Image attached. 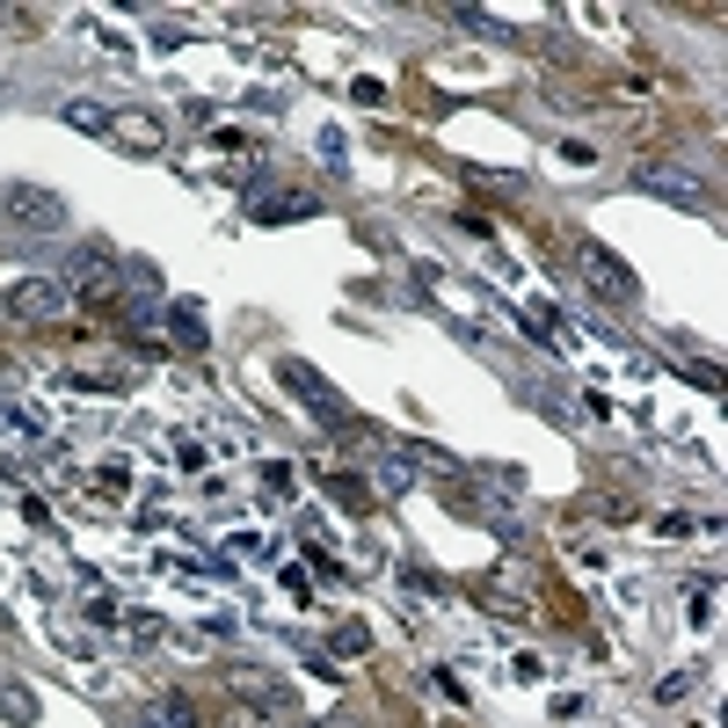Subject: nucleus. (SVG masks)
<instances>
[{"label": "nucleus", "mask_w": 728, "mask_h": 728, "mask_svg": "<svg viewBox=\"0 0 728 728\" xmlns=\"http://www.w3.org/2000/svg\"><path fill=\"white\" fill-rule=\"evenodd\" d=\"M248 205H256V219H262V226L313 219V211H321V205H313L306 190H284V183H262V175H256V190H248Z\"/></svg>", "instance_id": "nucleus-5"}, {"label": "nucleus", "mask_w": 728, "mask_h": 728, "mask_svg": "<svg viewBox=\"0 0 728 728\" xmlns=\"http://www.w3.org/2000/svg\"><path fill=\"white\" fill-rule=\"evenodd\" d=\"M379 488H386V496H401V488H408V459H386V467H379Z\"/></svg>", "instance_id": "nucleus-19"}, {"label": "nucleus", "mask_w": 728, "mask_h": 728, "mask_svg": "<svg viewBox=\"0 0 728 728\" xmlns=\"http://www.w3.org/2000/svg\"><path fill=\"white\" fill-rule=\"evenodd\" d=\"M693 685H699V670H670V677L656 685V699H663V707H677V699L693 693Z\"/></svg>", "instance_id": "nucleus-15"}, {"label": "nucleus", "mask_w": 728, "mask_h": 728, "mask_svg": "<svg viewBox=\"0 0 728 728\" xmlns=\"http://www.w3.org/2000/svg\"><path fill=\"white\" fill-rule=\"evenodd\" d=\"M0 219L8 226H22V233H66V197L59 190H44V183H8L0 190Z\"/></svg>", "instance_id": "nucleus-1"}, {"label": "nucleus", "mask_w": 728, "mask_h": 728, "mask_svg": "<svg viewBox=\"0 0 728 728\" xmlns=\"http://www.w3.org/2000/svg\"><path fill=\"white\" fill-rule=\"evenodd\" d=\"M110 139H117L124 154H160V146H168V124H160L154 110H117V117H110Z\"/></svg>", "instance_id": "nucleus-7"}, {"label": "nucleus", "mask_w": 728, "mask_h": 728, "mask_svg": "<svg viewBox=\"0 0 728 728\" xmlns=\"http://www.w3.org/2000/svg\"><path fill=\"white\" fill-rule=\"evenodd\" d=\"M73 306V292L59 278H22L15 292H8V321H30V329H44V321H59V313Z\"/></svg>", "instance_id": "nucleus-4"}, {"label": "nucleus", "mask_w": 728, "mask_h": 728, "mask_svg": "<svg viewBox=\"0 0 728 728\" xmlns=\"http://www.w3.org/2000/svg\"><path fill=\"white\" fill-rule=\"evenodd\" d=\"M459 30H481V37H518L510 22H496L488 8H459Z\"/></svg>", "instance_id": "nucleus-14"}, {"label": "nucleus", "mask_w": 728, "mask_h": 728, "mask_svg": "<svg viewBox=\"0 0 728 728\" xmlns=\"http://www.w3.org/2000/svg\"><path fill=\"white\" fill-rule=\"evenodd\" d=\"M132 728H168V721H160V714H139V721H132Z\"/></svg>", "instance_id": "nucleus-23"}, {"label": "nucleus", "mask_w": 728, "mask_h": 728, "mask_svg": "<svg viewBox=\"0 0 728 728\" xmlns=\"http://www.w3.org/2000/svg\"><path fill=\"white\" fill-rule=\"evenodd\" d=\"M714 620V583H693V626Z\"/></svg>", "instance_id": "nucleus-20"}, {"label": "nucleus", "mask_w": 728, "mask_h": 728, "mask_svg": "<svg viewBox=\"0 0 728 728\" xmlns=\"http://www.w3.org/2000/svg\"><path fill=\"white\" fill-rule=\"evenodd\" d=\"M0 721L8 728H37V693L22 677H0Z\"/></svg>", "instance_id": "nucleus-8"}, {"label": "nucleus", "mask_w": 728, "mask_h": 728, "mask_svg": "<svg viewBox=\"0 0 728 728\" xmlns=\"http://www.w3.org/2000/svg\"><path fill=\"white\" fill-rule=\"evenodd\" d=\"M160 634H168V626H160L154 612H132V620H124V642H132V648H154Z\"/></svg>", "instance_id": "nucleus-12"}, {"label": "nucleus", "mask_w": 728, "mask_h": 728, "mask_svg": "<svg viewBox=\"0 0 728 728\" xmlns=\"http://www.w3.org/2000/svg\"><path fill=\"white\" fill-rule=\"evenodd\" d=\"M59 117H66L73 132H110V110H103V103H81V95H73V103L59 110Z\"/></svg>", "instance_id": "nucleus-11"}, {"label": "nucleus", "mask_w": 728, "mask_h": 728, "mask_svg": "<svg viewBox=\"0 0 728 728\" xmlns=\"http://www.w3.org/2000/svg\"><path fill=\"white\" fill-rule=\"evenodd\" d=\"M160 721H168V728H197V699L190 693H168V699H160Z\"/></svg>", "instance_id": "nucleus-13"}, {"label": "nucleus", "mask_w": 728, "mask_h": 728, "mask_svg": "<svg viewBox=\"0 0 728 728\" xmlns=\"http://www.w3.org/2000/svg\"><path fill=\"white\" fill-rule=\"evenodd\" d=\"M87 626H124V605L117 597H87Z\"/></svg>", "instance_id": "nucleus-18"}, {"label": "nucleus", "mask_w": 728, "mask_h": 728, "mask_svg": "<svg viewBox=\"0 0 728 728\" xmlns=\"http://www.w3.org/2000/svg\"><path fill=\"white\" fill-rule=\"evenodd\" d=\"M364 648H372V634H364L357 620H350V626H335V656H364Z\"/></svg>", "instance_id": "nucleus-17"}, {"label": "nucleus", "mask_w": 728, "mask_h": 728, "mask_svg": "<svg viewBox=\"0 0 728 728\" xmlns=\"http://www.w3.org/2000/svg\"><path fill=\"white\" fill-rule=\"evenodd\" d=\"M401 459H416V467H430V474H459V459L437 451V445H423V437H401Z\"/></svg>", "instance_id": "nucleus-10"}, {"label": "nucleus", "mask_w": 728, "mask_h": 728, "mask_svg": "<svg viewBox=\"0 0 728 728\" xmlns=\"http://www.w3.org/2000/svg\"><path fill=\"white\" fill-rule=\"evenodd\" d=\"M561 160H575V168H590V160H597V146H583V139H561Z\"/></svg>", "instance_id": "nucleus-21"}, {"label": "nucleus", "mask_w": 728, "mask_h": 728, "mask_svg": "<svg viewBox=\"0 0 728 728\" xmlns=\"http://www.w3.org/2000/svg\"><path fill=\"white\" fill-rule=\"evenodd\" d=\"M278 379H284V394H299V401H306V408H313V416H321V423H350V401L335 394V386L321 379V372H313V364L284 357V364H278Z\"/></svg>", "instance_id": "nucleus-3"}, {"label": "nucleus", "mask_w": 728, "mask_h": 728, "mask_svg": "<svg viewBox=\"0 0 728 728\" xmlns=\"http://www.w3.org/2000/svg\"><path fill=\"white\" fill-rule=\"evenodd\" d=\"M329 496H335L343 510H364V503H372V496H364V481H343V474H329Z\"/></svg>", "instance_id": "nucleus-16"}, {"label": "nucleus", "mask_w": 728, "mask_h": 728, "mask_svg": "<svg viewBox=\"0 0 728 728\" xmlns=\"http://www.w3.org/2000/svg\"><path fill=\"white\" fill-rule=\"evenodd\" d=\"M575 270H583L597 292H612V299H634V292H642V284H634V270H620V256H612V248H597V241L575 248Z\"/></svg>", "instance_id": "nucleus-6"}, {"label": "nucleus", "mask_w": 728, "mask_h": 728, "mask_svg": "<svg viewBox=\"0 0 728 728\" xmlns=\"http://www.w3.org/2000/svg\"><path fill=\"white\" fill-rule=\"evenodd\" d=\"M160 321H168V335H175L183 350H205V321H197V306H168Z\"/></svg>", "instance_id": "nucleus-9"}, {"label": "nucleus", "mask_w": 728, "mask_h": 728, "mask_svg": "<svg viewBox=\"0 0 728 728\" xmlns=\"http://www.w3.org/2000/svg\"><path fill=\"white\" fill-rule=\"evenodd\" d=\"M634 190L663 197V205H677V211H707V205H714L707 183H699V175H685V168H670V160H642V168H634Z\"/></svg>", "instance_id": "nucleus-2"}, {"label": "nucleus", "mask_w": 728, "mask_h": 728, "mask_svg": "<svg viewBox=\"0 0 728 728\" xmlns=\"http://www.w3.org/2000/svg\"><path fill=\"white\" fill-rule=\"evenodd\" d=\"M321 728H364V721H357V714H329V721H321Z\"/></svg>", "instance_id": "nucleus-22"}]
</instances>
